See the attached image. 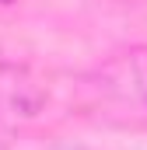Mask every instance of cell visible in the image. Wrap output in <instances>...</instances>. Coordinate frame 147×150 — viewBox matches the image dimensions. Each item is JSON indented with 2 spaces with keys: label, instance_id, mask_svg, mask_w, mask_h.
<instances>
[{
  "label": "cell",
  "instance_id": "6da1fadb",
  "mask_svg": "<svg viewBox=\"0 0 147 150\" xmlns=\"http://www.w3.org/2000/svg\"><path fill=\"white\" fill-rule=\"evenodd\" d=\"M0 4H7V0H0Z\"/></svg>",
  "mask_w": 147,
  "mask_h": 150
}]
</instances>
